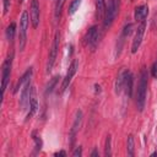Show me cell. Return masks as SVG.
I'll return each mask as SVG.
<instances>
[{
    "instance_id": "cb8c5ba5",
    "label": "cell",
    "mask_w": 157,
    "mask_h": 157,
    "mask_svg": "<svg viewBox=\"0 0 157 157\" xmlns=\"http://www.w3.org/2000/svg\"><path fill=\"white\" fill-rule=\"evenodd\" d=\"M72 156H74V157H80V156H82V147H81V146L76 147V150L72 152Z\"/></svg>"
},
{
    "instance_id": "9a60e30c",
    "label": "cell",
    "mask_w": 157,
    "mask_h": 157,
    "mask_svg": "<svg viewBox=\"0 0 157 157\" xmlns=\"http://www.w3.org/2000/svg\"><path fill=\"white\" fill-rule=\"evenodd\" d=\"M148 15V6L147 5H140V6H136L135 7V11H134V17L136 21H145V18L147 17Z\"/></svg>"
},
{
    "instance_id": "5b68a950",
    "label": "cell",
    "mask_w": 157,
    "mask_h": 157,
    "mask_svg": "<svg viewBox=\"0 0 157 157\" xmlns=\"http://www.w3.org/2000/svg\"><path fill=\"white\" fill-rule=\"evenodd\" d=\"M59 43H60V33L56 32L55 36H54V39H53V43H52V47H50V50H49V56H48V61H47V66H45V71L49 74L55 64V60H56V55H58V50H59Z\"/></svg>"
},
{
    "instance_id": "83f0119b",
    "label": "cell",
    "mask_w": 157,
    "mask_h": 157,
    "mask_svg": "<svg viewBox=\"0 0 157 157\" xmlns=\"http://www.w3.org/2000/svg\"><path fill=\"white\" fill-rule=\"evenodd\" d=\"M91 156H92V157H96V156H98V151H97V148H94V150L92 151Z\"/></svg>"
},
{
    "instance_id": "52a82bcc",
    "label": "cell",
    "mask_w": 157,
    "mask_h": 157,
    "mask_svg": "<svg viewBox=\"0 0 157 157\" xmlns=\"http://www.w3.org/2000/svg\"><path fill=\"white\" fill-rule=\"evenodd\" d=\"M145 29H146V21H141L136 28V32H135V36H134V39L131 43V53H136L137 49L140 48V44H141L144 34H145Z\"/></svg>"
},
{
    "instance_id": "9c48e42d",
    "label": "cell",
    "mask_w": 157,
    "mask_h": 157,
    "mask_svg": "<svg viewBox=\"0 0 157 157\" xmlns=\"http://www.w3.org/2000/svg\"><path fill=\"white\" fill-rule=\"evenodd\" d=\"M77 69H78V60L75 59V60L71 63V65L69 66V70H67V72H66V76H65L64 80H63L61 92H64V91L67 88V86L70 85V82H71V80H72V77H74V75H75L76 71H77Z\"/></svg>"
},
{
    "instance_id": "603a6c76",
    "label": "cell",
    "mask_w": 157,
    "mask_h": 157,
    "mask_svg": "<svg viewBox=\"0 0 157 157\" xmlns=\"http://www.w3.org/2000/svg\"><path fill=\"white\" fill-rule=\"evenodd\" d=\"M32 135H33V140L36 141V150L39 151V150L42 148V140H40V136H38V135L36 134V131H34Z\"/></svg>"
},
{
    "instance_id": "7a4b0ae2",
    "label": "cell",
    "mask_w": 157,
    "mask_h": 157,
    "mask_svg": "<svg viewBox=\"0 0 157 157\" xmlns=\"http://www.w3.org/2000/svg\"><path fill=\"white\" fill-rule=\"evenodd\" d=\"M119 9H120V0H108L103 17V27L105 29L109 28L114 22L117 15L119 13Z\"/></svg>"
},
{
    "instance_id": "44dd1931",
    "label": "cell",
    "mask_w": 157,
    "mask_h": 157,
    "mask_svg": "<svg viewBox=\"0 0 157 157\" xmlns=\"http://www.w3.org/2000/svg\"><path fill=\"white\" fill-rule=\"evenodd\" d=\"M65 1H66V0H56V2H55V20L59 18L60 12H61V9H63Z\"/></svg>"
},
{
    "instance_id": "5bb4252c",
    "label": "cell",
    "mask_w": 157,
    "mask_h": 157,
    "mask_svg": "<svg viewBox=\"0 0 157 157\" xmlns=\"http://www.w3.org/2000/svg\"><path fill=\"white\" fill-rule=\"evenodd\" d=\"M29 112H28V114H27V118H26V120H28V119H31L32 117H33V114L37 112V109H38V102H37V97H36V90H34V87H32V92H31V99H29Z\"/></svg>"
},
{
    "instance_id": "6da1fadb",
    "label": "cell",
    "mask_w": 157,
    "mask_h": 157,
    "mask_svg": "<svg viewBox=\"0 0 157 157\" xmlns=\"http://www.w3.org/2000/svg\"><path fill=\"white\" fill-rule=\"evenodd\" d=\"M147 78L148 74L145 67L141 69L140 76H139V82H137V88L135 92V102H136V108L139 112H142L145 108V102H146V92H147Z\"/></svg>"
},
{
    "instance_id": "7c38bea8",
    "label": "cell",
    "mask_w": 157,
    "mask_h": 157,
    "mask_svg": "<svg viewBox=\"0 0 157 157\" xmlns=\"http://www.w3.org/2000/svg\"><path fill=\"white\" fill-rule=\"evenodd\" d=\"M32 72H33L32 67H28V69L25 71V74L21 76V78L17 81V83H16V86H15V90H13V92H15V93H16V92H18V90H20V88L25 87V86H26L28 82H31Z\"/></svg>"
},
{
    "instance_id": "e0dca14e",
    "label": "cell",
    "mask_w": 157,
    "mask_h": 157,
    "mask_svg": "<svg viewBox=\"0 0 157 157\" xmlns=\"http://www.w3.org/2000/svg\"><path fill=\"white\" fill-rule=\"evenodd\" d=\"M15 32H16V25L13 22H11L7 27H6V31H5V34H6V39L9 42H12L13 40V37H15Z\"/></svg>"
},
{
    "instance_id": "ac0fdd59",
    "label": "cell",
    "mask_w": 157,
    "mask_h": 157,
    "mask_svg": "<svg viewBox=\"0 0 157 157\" xmlns=\"http://www.w3.org/2000/svg\"><path fill=\"white\" fill-rule=\"evenodd\" d=\"M134 150H135V144H134V136L129 135L126 139V151L129 156H134Z\"/></svg>"
},
{
    "instance_id": "f546056e",
    "label": "cell",
    "mask_w": 157,
    "mask_h": 157,
    "mask_svg": "<svg viewBox=\"0 0 157 157\" xmlns=\"http://www.w3.org/2000/svg\"><path fill=\"white\" fill-rule=\"evenodd\" d=\"M156 63H157V61H156Z\"/></svg>"
},
{
    "instance_id": "484cf974",
    "label": "cell",
    "mask_w": 157,
    "mask_h": 157,
    "mask_svg": "<svg viewBox=\"0 0 157 157\" xmlns=\"http://www.w3.org/2000/svg\"><path fill=\"white\" fill-rule=\"evenodd\" d=\"M152 75L153 76H157V63H155L153 66H152Z\"/></svg>"
},
{
    "instance_id": "4fadbf2b",
    "label": "cell",
    "mask_w": 157,
    "mask_h": 157,
    "mask_svg": "<svg viewBox=\"0 0 157 157\" xmlns=\"http://www.w3.org/2000/svg\"><path fill=\"white\" fill-rule=\"evenodd\" d=\"M132 83H134L132 74L129 70H126L125 71V78H124V88H123V91H125V94L128 97H131V93H132Z\"/></svg>"
},
{
    "instance_id": "ba28073f",
    "label": "cell",
    "mask_w": 157,
    "mask_h": 157,
    "mask_svg": "<svg viewBox=\"0 0 157 157\" xmlns=\"http://www.w3.org/2000/svg\"><path fill=\"white\" fill-rule=\"evenodd\" d=\"M81 123H82V112H81V110H77L76 114H75V118H74L71 129H70V134H69L70 145H74L75 139H76V135H77L78 129H80V126H81Z\"/></svg>"
},
{
    "instance_id": "7402d4cb",
    "label": "cell",
    "mask_w": 157,
    "mask_h": 157,
    "mask_svg": "<svg viewBox=\"0 0 157 157\" xmlns=\"http://www.w3.org/2000/svg\"><path fill=\"white\" fill-rule=\"evenodd\" d=\"M81 1L82 0H74L71 4H70V7H69V13L70 15H74L76 12V10H78V6L81 5Z\"/></svg>"
},
{
    "instance_id": "8992f818",
    "label": "cell",
    "mask_w": 157,
    "mask_h": 157,
    "mask_svg": "<svg viewBox=\"0 0 157 157\" xmlns=\"http://www.w3.org/2000/svg\"><path fill=\"white\" fill-rule=\"evenodd\" d=\"M98 42H99V33H98V28L96 26H92L85 34L83 37V43L85 45L90 47V49L92 52L96 50L97 45H98Z\"/></svg>"
},
{
    "instance_id": "277c9868",
    "label": "cell",
    "mask_w": 157,
    "mask_h": 157,
    "mask_svg": "<svg viewBox=\"0 0 157 157\" xmlns=\"http://www.w3.org/2000/svg\"><path fill=\"white\" fill-rule=\"evenodd\" d=\"M12 58H13V55L10 54V55H7V58L2 63V70H1V78H2V81H1V94H2V97L5 94V91H6L9 80H10L11 67H12Z\"/></svg>"
},
{
    "instance_id": "ffe728a7",
    "label": "cell",
    "mask_w": 157,
    "mask_h": 157,
    "mask_svg": "<svg viewBox=\"0 0 157 157\" xmlns=\"http://www.w3.org/2000/svg\"><path fill=\"white\" fill-rule=\"evenodd\" d=\"M110 144H112V137H110V135H107L105 145H104V155H105V156H110V155H112V147H110Z\"/></svg>"
},
{
    "instance_id": "4316f807",
    "label": "cell",
    "mask_w": 157,
    "mask_h": 157,
    "mask_svg": "<svg viewBox=\"0 0 157 157\" xmlns=\"http://www.w3.org/2000/svg\"><path fill=\"white\" fill-rule=\"evenodd\" d=\"M54 156H66V152L65 151H59V152H55Z\"/></svg>"
},
{
    "instance_id": "f1b7e54d",
    "label": "cell",
    "mask_w": 157,
    "mask_h": 157,
    "mask_svg": "<svg viewBox=\"0 0 157 157\" xmlns=\"http://www.w3.org/2000/svg\"><path fill=\"white\" fill-rule=\"evenodd\" d=\"M21 1H22V0H21Z\"/></svg>"
},
{
    "instance_id": "3957f363",
    "label": "cell",
    "mask_w": 157,
    "mask_h": 157,
    "mask_svg": "<svg viewBox=\"0 0 157 157\" xmlns=\"http://www.w3.org/2000/svg\"><path fill=\"white\" fill-rule=\"evenodd\" d=\"M29 25V15L27 11H23L20 18V29H18V47L20 50L25 49L27 42V28Z\"/></svg>"
},
{
    "instance_id": "2e32d148",
    "label": "cell",
    "mask_w": 157,
    "mask_h": 157,
    "mask_svg": "<svg viewBox=\"0 0 157 157\" xmlns=\"http://www.w3.org/2000/svg\"><path fill=\"white\" fill-rule=\"evenodd\" d=\"M125 71L126 70H121L115 80V93H120L124 88V78H125Z\"/></svg>"
},
{
    "instance_id": "d6986e66",
    "label": "cell",
    "mask_w": 157,
    "mask_h": 157,
    "mask_svg": "<svg viewBox=\"0 0 157 157\" xmlns=\"http://www.w3.org/2000/svg\"><path fill=\"white\" fill-rule=\"evenodd\" d=\"M58 78H59V76H54L50 81H49V83L47 85V87H45V91H44V93H45V96H48L49 93H52L53 92V90H54V87L56 86V83H58Z\"/></svg>"
},
{
    "instance_id": "d4e9b609",
    "label": "cell",
    "mask_w": 157,
    "mask_h": 157,
    "mask_svg": "<svg viewBox=\"0 0 157 157\" xmlns=\"http://www.w3.org/2000/svg\"><path fill=\"white\" fill-rule=\"evenodd\" d=\"M2 4H4V13H7L10 7V0H2Z\"/></svg>"
},
{
    "instance_id": "8fae6325",
    "label": "cell",
    "mask_w": 157,
    "mask_h": 157,
    "mask_svg": "<svg viewBox=\"0 0 157 157\" xmlns=\"http://www.w3.org/2000/svg\"><path fill=\"white\" fill-rule=\"evenodd\" d=\"M31 23L33 28H37L39 25V4L38 0H32L31 2Z\"/></svg>"
},
{
    "instance_id": "30bf717a",
    "label": "cell",
    "mask_w": 157,
    "mask_h": 157,
    "mask_svg": "<svg viewBox=\"0 0 157 157\" xmlns=\"http://www.w3.org/2000/svg\"><path fill=\"white\" fill-rule=\"evenodd\" d=\"M31 92H32V85L31 82H28L21 92V97H20V107L22 109H26L27 107H29V99H31Z\"/></svg>"
}]
</instances>
